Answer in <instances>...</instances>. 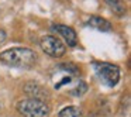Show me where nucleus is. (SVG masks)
<instances>
[{"label": "nucleus", "instance_id": "obj_8", "mask_svg": "<svg viewBox=\"0 0 131 117\" xmlns=\"http://www.w3.org/2000/svg\"><path fill=\"white\" fill-rule=\"evenodd\" d=\"M104 2L117 16H123L125 13V6L123 4L121 0H104Z\"/></svg>", "mask_w": 131, "mask_h": 117}, {"label": "nucleus", "instance_id": "obj_3", "mask_svg": "<svg viewBox=\"0 0 131 117\" xmlns=\"http://www.w3.org/2000/svg\"><path fill=\"white\" fill-rule=\"evenodd\" d=\"M93 69L96 76L99 78V80L103 85L113 88L118 83L120 80V69L118 66L113 65L108 62H94L93 63Z\"/></svg>", "mask_w": 131, "mask_h": 117}, {"label": "nucleus", "instance_id": "obj_4", "mask_svg": "<svg viewBox=\"0 0 131 117\" xmlns=\"http://www.w3.org/2000/svg\"><path fill=\"white\" fill-rule=\"evenodd\" d=\"M40 47L45 54L51 55V57L59 58L65 54L66 47L63 45V42L59 40V38L54 37V35H45V37L41 38Z\"/></svg>", "mask_w": 131, "mask_h": 117}, {"label": "nucleus", "instance_id": "obj_9", "mask_svg": "<svg viewBox=\"0 0 131 117\" xmlns=\"http://www.w3.org/2000/svg\"><path fill=\"white\" fill-rule=\"evenodd\" d=\"M58 117H82V110L76 106H68L59 111Z\"/></svg>", "mask_w": 131, "mask_h": 117}, {"label": "nucleus", "instance_id": "obj_10", "mask_svg": "<svg viewBox=\"0 0 131 117\" xmlns=\"http://www.w3.org/2000/svg\"><path fill=\"white\" fill-rule=\"evenodd\" d=\"M85 92H88V85L83 80H78L76 85L69 90V93L72 96H82V94H85Z\"/></svg>", "mask_w": 131, "mask_h": 117}, {"label": "nucleus", "instance_id": "obj_7", "mask_svg": "<svg viewBox=\"0 0 131 117\" xmlns=\"http://www.w3.org/2000/svg\"><path fill=\"white\" fill-rule=\"evenodd\" d=\"M26 92L30 94L31 97H34V99H41L44 100V97H45V94L42 93V88H41L40 85H37V83L34 82H30L26 85Z\"/></svg>", "mask_w": 131, "mask_h": 117}, {"label": "nucleus", "instance_id": "obj_6", "mask_svg": "<svg viewBox=\"0 0 131 117\" xmlns=\"http://www.w3.org/2000/svg\"><path fill=\"white\" fill-rule=\"evenodd\" d=\"M88 24L90 27H93V28H96V30H100V31H110L111 30L110 21H107L103 17H99V16H92V17L89 18Z\"/></svg>", "mask_w": 131, "mask_h": 117}, {"label": "nucleus", "instance_id": "obj_11", "mask_svg": "<svg viewBox=\"0 0 131 117\" xmlns=\"http://www.w3.org/2000/svg\"><path fill=\"white\" fill-rule=\"evenodd\" d=\"M6 37H7L6 31H4L3 28H0V44H3L4 41H6Z\"/></svg>", "mask_w": 131, "mask_h": 117}, {"label": "nucleus", "instance_id": "obj_2", "mask_svg": "<svg viewBox=\"0 0 131 117\" xmlns=\"http://www.w3.org/2000/svg\"><path fill=\"white\" fill-rule=\"evenodd\" d=\"M17 111L23 117H49L51 109L45 100L30 97L17 103Z\"/></svg>", "mask_w": 131, "mask_h": 117}, {"label": "nucleus", "instance_id": "obj_5", "mask_svg": "<svg viewBox=\"0 0 131 117\" xmlns=\"http://www.w3.org/2000/svg\"><path fill=\"white\" fill-rule=\"evenodd\" d=\"M52 30L57 31L61 37L65 40V42L68 44L69 47H76L78 45V37L76 33L72 27L63 26V24H52Z\"/></svg>", "mask_w": 131, "mask_h": 117}, {"label": "nucleus", "instance_id": "obj_1", "mask_svg": "<svg viewBox=\"0 0 131 117\" xmlns=\"http://www.w3.org/2000/svg\"><path fill=\"white\" fill-rule=\"evenodd\" d=\"M37 54L30 48H23V47H16V48L6 49L0 54V61L3 63L13 68L20 69H30L37 62Z\"/></svg>", "mask_w": 131, "mask_h": 117}]
</instances>
